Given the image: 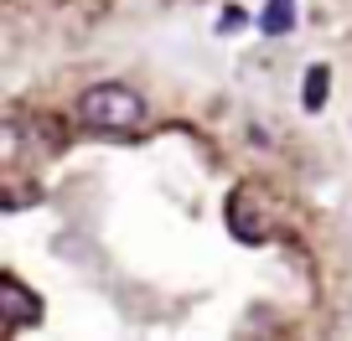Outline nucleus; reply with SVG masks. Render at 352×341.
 <instances>
[{
	"label": "nucleus",
	"instance_id": "2",
	"mask_svg": "<svg viewBox=\"0 0 352 341\" xmlns=\"http://www.w3.org/2000/svg\"><path fill=\"white\" fill-rule=\"evenodd\" d=\"M0 326H6V331L42 326V295H32V290H26L16 274L0 279Z\"/></svg>",
	"mask_w": 352,
	"mask_h": 341
},
{
	"label": "nucleus",
	"instance_id": "3",
	"mask_svg": "<svg viewBox=\"0 0 352 341\" xmlns=\"http://www.w3.org/2000/svg\"><path fill=\"white\" fill-rule=\"evenodd\" d=\"M259 26H264V36H285L290 26H296V0H270Z\"/></svg>",
	"mask_w": 352,
	"mask_h": 341
},
{
	"label": "nucleus",
	"instance_id": "1",
	"mask_svg": "<svg viewBox=\"0 0 352 341\" xmlns=\"http://www.w3.org/2000/svg\"><path fill=\"white\" fill-rule=\"evenodd\" d=\"M78 119L104 134H130L145 124V99L135 89H124V83H94L78 99Z\"/></svg>",
	"mask_w": 352,
	"mask_h": 341
},
{
	"label": "nucleus",
	"instance_id": "4",
	"mask_svg": "<svg viewBox=\"0 0 352 341\" xmlns=\"http://www.w3.org/2000/svg\"><path fill=\"white\" fill-rule=\"evenodd\" d=\"M327 78H331V73H327L321 62H316V67L306 73V109H311V114H316L321 104H327Z\"/></svg>",
	"mask_w": 352,
	"mask_h": 341
}]
</instances>
